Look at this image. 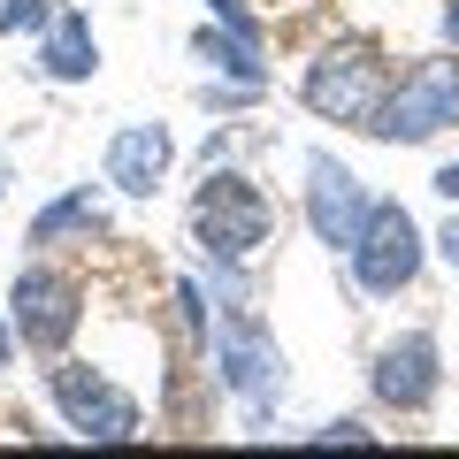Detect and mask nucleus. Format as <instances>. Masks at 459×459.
I'll use <instances>...</instances> for the list:
<instances>
[{
  "label": "nucleus",
  "instance_id": "1",
  "mask_svg": "<svg viewBox=\"0 0 459 459\" xmlns=\"http://www.w3.org/2000/svg\"><path fill=\"white\" fill-rule=\"evenodd\" d=\"M192 230L199 246L214 253V261H253V253L268 246V230H276V207H268V192L253 177H238V169H207V184H199L192 199Z\"/></svg>",
  "mask_w": 459,
  "mask_h": 459
},
{
  "label": "nucleus",
  "instance_id": "2",
  "mask_svg": "<svg viewBox=\"0 0 459 459\" xmlns=\"http://www.w3.org/2000/svg\"><path fill=\"white\" fill-rule=\"evenodd\" d=\"M383 92H391V77H383L376 47H360V39L322 47L307 62V77H299V100H307L322 123H344V131H368L376 108H383Z\"/></svg>",
  "mask_w": 459,
  "mask_h": 459
},
{
  "label": "nucleus",
  "instance_id": "3",
  "mask_svg": "<svg viewBox=\"0 0 459 459\" xmlns=\"http://www.w3.org/2000/svg\"><path fill=\"white\" fill-rule=\"evenodd\" d=\"M444 123H459V62L452 54H429V62H413L406 77L383 92V108H376L368 131H376L383 146H421Z\"/></svg>",
  "mask_w": 459,
  "mask_h": 459
},
{
  "label": "nucleus",
  "instance_id": "4",
  "mask_svg": "<svg viewBox=\"0 0 459 459\" xmlns=\"http://www.w3.org/2000/svg\"><path fill=\"white\" fill-rule=\"evenodd\" d=\"M47 391H54V406H62V421L77 429V437H92V444H131L138 437V398L115 391V383L92 376V368L62 360L47 376Z\"/></svg>",
  "mask_w": 459,
  "mask_h": 459
},
{
  "label": "nucleus",
  "instance_id": "5",
  "mask_svg": "<svg viewBox=\"0 0 459 459\" xmlns=\"http://www.w3.org/2000/svg\"><path fill=\"white\" fill-rule=\"evenodd\" d=\"M352 276H360V291H376V299L406 291V283L421 276V230H413V214L398 207V199H376L360 246H352Z\"/></svg>",
  "mask_w": 459,
  "mask_h": 459
},
{
  "label": "nucleus",
  "instance_id": "6",
  "mask_svg": "<svg viewBox=\"0 0 459 459\" xmlns=\"http://www.w3.org/2000/svg\"><path fill=\"white\" fill-rule=\"evenodd\" d=\"M8 314H16V337L31 344V352H62L69 337H77V283L62 276V268H23L16 283H8Z\"/></svg>",
  "mask_w": 459,
  "mask_h": 459
},
{
  "label": "nucleus",
  "instance_id": "7",
  "mask_svg": "<svg viewBox=\"0 0 459 459\" xmlns=\"http://www.w3.org/2000/svg\"><path fill=\"white\" fill-rule=\"evenodd\" d=\"M368 214H376V199L360 192V177L337 169L329 153H314L307 161V222H314V238H322L329 253H352L360 230H368Z\"/></svg>",
  "mask_w": 459,
  "mask_h": 459
},
{
  "label": "nucleus",
  "instance_id": "8",
  "mask_svg": "<svg viewBox=\"0 0 459 459\" xmlns=\"http://www.w3.org/2000/svg\"><path fill=\"white\" fill-rule=\"evenodd\" d=\"M214 368H222V383L238 398H253V406L283 383V352L268 344V329L253 322V314H222V329H214Z\"/></svg>",
  "mask_w": 459,
  "mask_h": 459
},
{
  "label": "nucleus",
  "instance_id": "9",
  "mask_svg": "<svg viewBox=\"0 0 459 459\" xmlns=\"http://www.w3.org/2000/svg\"><path fill=\"white\" fill-rule=\"evenodd\" d=\"M376 398L383 406H398V413H421L429 398H437V337H421V329H413V337H398V344H383L376 352Z\"/></svg>",
  "mask_w": 459,
  "mask_h": 459
},
{
  "label": "nucleus",
  "instance_id": "10",
  "mask_svg": "<svg viewBox=\"0 0 459 459\" xmlns=\"http://www.w3.org/2000/svg\"><path fill=\"white\" fill-rule=\"evenodd\" d=\"M169 161H177V138L161 131V123H123V131L108 138V184L131 199H153L169 177Z\"/></svg>",
  "mask_w": 459,
  "mask_h": 459
},
{
  "label": "nucleus",
  "instance_id": "11",
  "mask_svg": "<svg viewBox=\"0 0 459 459\" xmlns=\"http://www.w3.org/2000/svg\"><path fill=\"white\" fill-rule=\"evenodd\" d=\"M100 69V47H92V23L77 16V8H62V16L47 23V77L54 84H84Z\"/></svg>",
  "mask_w": 459,
  "mask_h": 459
},
{
  "label": "nucleus",
  "instance_id": "12",
  "mask_svg": "<svg viewBox=\"0 0 459 459\" xmlns=\"http://www.w3.org/2000/svg\"><path fill=\"white\" fill-rule=\"evenodd\" d=\"M192 47L207 54V62L222 69L230 84H246V92H261V47H253L246 31H230V23H207V31H199Z\"/></svg>",
  "mask_w": 459,
  "mask_h": 459
},
{
  "label": "nucleus",
  "instance_id": "13",
  "mask_svg": "<svg viewBox=\"0 0 459 459\" xmlns=\"http://www.w3.org/2000/svg\"><path fill=\"white\" fill-rule=\"evenodd\" d=\"M100 238L108 230V207H100L92 192H69V199H54V207H39L31 214V246H54V238Z\"/></svg>",
  "mask_w": 459,
  "mask_h": 459
},
{
  "label": "nucleus",
  "instance_id": "14",
  "mask_svg": "<svg viewBox=\"0 0 459 459\" xmlns=\"http://www.w3.org/2000/svg\"><path fill=\"white\" fill-rule=\"evenodd\" d=\"M47 23H54V8H47V0H0V31H8V39L47 31Z\"/></svg>",
  "mask_w": 459,
  "mask_h": 459
},
{
  "label": "nucleus",
  "instance_id": "15",
  "mask_svg": "<svg viewBox=\"0 0 459 459\" xmlns=\"http://www.w3.org/2000/svg\"><path fill=\"white\" fill-rule=\"evenodd\" d=\"M314 444H376V437L360 421H329V429H314Z\"/></svg>",
  "mask_w": 459,
  "mask_h": 459
},
{
  "label": "nucleus",
  "instance_id": "16",
  "mask_svg": "<svg viewBox=\"0 0 459 459\" xmlns=\"http://www.w3.org/2000/svg\"><path fill=\"white\" fill-rule=\"evenodd\" d=\"M214 8V23H230V31H246L253 39V16H246V0H207Z\"/></svg>",
  "mask_w": 459,
  "mask_h": 459
},
{
  "label": "nucleus",
  "instance_id": "17",
  "mask_svg": "<svg viewBox=\"0 0 459 459\" xmlns=\"http://www.w3.org/2000/svg\"><path fill=\"white\" fill-rule=\"evenodd\" d=\"M437 253H444V261H452V268H459V214H452V222H444V230H437Z\"/></svg>",
  "mask_w": 459,
  "mask_h": 459
},
{
  "label": "nucleus",
  "instance_id": "18",
  "mask_svg": "<svg viewBox=\"0 0 459 459\" xmlns=\"http://www.w3.org/2000/svg\"><path fill=\"white\" fill-rule=\"evenodd\" d=\"M437 192H444V199L459 207V161H452V169H437Z\"/></svg>",
  "mask_w": 459,
  "mask_h": 459
},
{
  "label": "nucleus",
  "instance_id": "19",
  "mask_svg": "<svg viewBox=\"0 0 459 459\" xmlns=\"http://www.w3.org/2000/svg\"><path fill=\"white\" fill-rule=\"evenodd\" d=\"M444 39H452V54H459V0H444Z\"/></svg>",
  "mask_w": 459,
  "mask_h": 459
},
{
  "label": "nucleus",
  "instance_id": "20",
  "mask_svg": "<svg viewBox=\"0 0 459 459\" xmlns=\"http://www.w3.org/2000/svg\"><path fill=\"white\" fill-rule=\"evenodd\" d=\"M0 360H8V329H0Z\"/></svg>",
  "mask_w": 459,
  "mask_h": 459
}]
</instances>
